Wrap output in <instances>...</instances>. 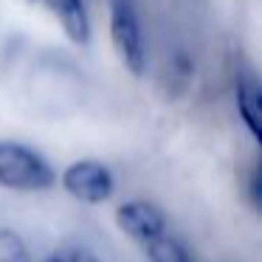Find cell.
<instances>
[{
  "mask_svg": "<svg viewBox=\"0 0 262 262\" xmlns=\"http://www.w3.org/2000/svg\"><path fill=\"white\" fill-rule=\"evenodd\" d=\"M57 172L37 149L20 141H0V186L12 192H46Z\"/></svg>",
  "mask_w": 262,
  "mask_h": 262,
  "instance_id": "cell-1",
  "label": "cell"
},
{
  "mask_svg": "<svg viewBox=\"0 0 262 262\" xmlns=\"http://www.w3.org/2000/svg\"><path fill=\"white\" fill-rule=\"evenodd\" d=\"M248 189H251V203L254 206H259L262 203V175H259V169H254V175H251V181H248Z\"/></svg>",
  "mask_w": 262,
  "mask_h": 262,
  "instance_id": "cell-10",
  "label": "cell"
},
{
  "mask_svg": "<svg viewBox=\"0 0 262 262\" xmlns=\"http://www.w3.org/2000/svg\"><path fill=\"white\" fill-rule=\"evenodd\" d=\"M0 262H31L29 245L12 228H0Z\"/></svg>",
  "mask_w": 262,
  "mask_h": 262,
  "instance_id": "cell-8",
  "label": "cell"
},
{
  "mask_svg": "<svg viewBox=\"0 0 262 262\" xmlns=\"http://www.w3.org/2000/svg\"><path fill=\"white\" fill-rule=\"evenodd\" d=\"M113 172L102 164V161L93 158H82L74 161L68 169L62 172V189L68 194H74L82 203L99 206L113 194Z\"/></svg>",
  "mask_w": 262,
  "mask_h": 262,
  "instance_id": "cell-3",
  "label": "cell"
},
{
  "mask_svg": "<svg viewBox=\"0 0 262 262\" xmlns=\"http://www.w3.org/2000/svg\"><path fill=\"white\" fill-rule=\"evenodd\" d=\"M144 251L152 262H192L189 251L181 245V239H175L169 231L161 234L158 239H152L149 245H144Z\"/></svg>",
  "mask_w": 262,
  "mask_h": 262,
  "instance_id": "cell-7",
  "label": "cell"
},
{
  "mask_svg": "<svg viewBox=\"0 0 262 262\" xmlns=\"http://www.w3.org/2000/svg\"><path fill=\"white\" fill-rule=\"evenodd\" d=\"M237 110L239 119L245 121L248 133L259 138V119H262V91L259 82L251 71H239L237 76Z\"/></svg>",
  "mask_w": 262,
  "mask_h": 262,
  "instance_id": "cell-6",
  "label": "cell"
},
{
  "mask_svg": "<svg viewBox=\"0 0 262 262\" xmlns=\"http://www.w3.org/2000/svg\"><path fill=\"white\" fill-rule=\"evenodd\" d=\"M29 6H40L54 17V23L65 31L74 46L91 42V17H88L85 0H26Z\"/></svg>",
  "mask_w": 262,
  "mask_h": 262,
  "instance_id": "cell-5",
  "label": "cell"
},
{
  "mask_svg": "<svg viewBox=\"0 0 262 262\" xmlns=\"http://www.w3.org/2000/svg\"><path fill=\"white\" fill-rule=\"evenodd\" d=\"M42 262H99L96 254L85 245H62L54 254H48Z\"/></svg>",
  "mask_w": 262,
  "mask_h": 262,
  "instance_id": "cell-9",
  "label": "cell"
},
{
  "mask_svg": "<svg viewBox=\"0 0 262 262\" xmlns=\"http://www.w3.org/2000/svg\"><path fill=\"white\" fill-rule=\"evenodd\" d=\"M116 223H119L121 231H124L130 239H136L141 248L149 245L152 239H158L161 234L169 231L164 211H161L155 203H149V200H130V203H121L119 209H116Z\"/></svg>",
  "mask_w": 262,
  "mask_h": 262,
  "instance_id": "cell-4",
  "label": "cell"
},
{
  "mask_svg": "<svg viewBox=\"0 0 262 262\" xmlns=\"http://www.w3.org/2000/svg\"><path fill=\"white\" fill-rule=\"evenodd\" d=\"M110 42H113V51L121 59V65L133 76H144L147 46H144L141 23H138L130 0H110Z\"/></svg>",
  "mask_w": 262,
  "mask_h": 262,
  "instance_id": "cell-2",
  "label": "cell"
}]
</instances>
